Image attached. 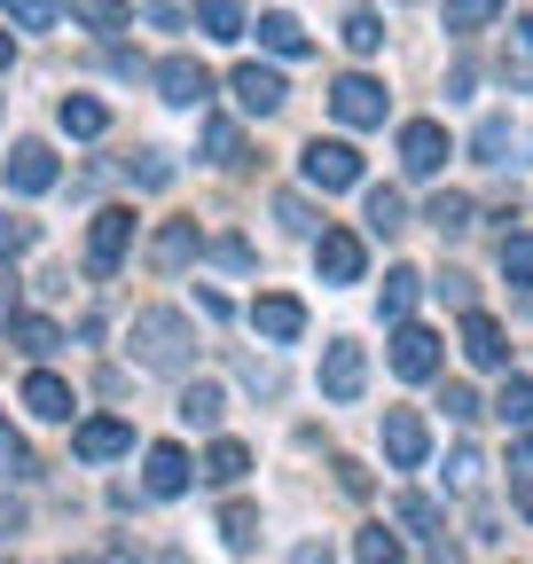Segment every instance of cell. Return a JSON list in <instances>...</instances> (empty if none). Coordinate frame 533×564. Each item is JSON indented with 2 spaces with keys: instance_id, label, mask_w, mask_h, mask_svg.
<instances>
[{
  "instance_id": "6da1fadb",
  "label": "cell",
  "mask_w": 533,
  "mask_h": 564,
  "mask_svg": "<svg viewBox=\"0 0 533 564\" xmlns=\"http://www.w3.org/2000/svg\"><path fill=\"white\" fill-rule=\"evenodd\" d=\"M188 352H196L188 314H173V306H142V314H133V361H142V369L173 377V369H188Z\"/></svg>"
},
{
  "instance_id": "7a4b0ae2",
  "label": "cell",
  "mask_w": 533,
  "mask_h": 564,
  "mask_svg": "<svg viewBox=\"0 0 533 564\" xmlns=\"http://www.w3.org/2000/svg\"><path fill=\"white\" fill-rule=\"evenodd\" d=\"M126 251H133V212L126 204L95 212V228H87V274H118Z\"/></svg>"
},
{
  "instance_id": "3957f363",
  "label": "cell",
  "mask_w": 533,
  "mask_h": 564,
  "mask_svg": "<svg viewBox=\"0 0 533 564\" xmlns=\"http://www.w3.org/2000/svg\"><path fill=\"white\" fill-rule=\"evenodd\" d=\"M361 384H369V352L353 337H329L322 345V392L329 400H361Z\"/></svg>"
},
{
  "instance_id": "277c9868",
  "label": "cell",
  "mask_w": 533,
  "mask_h": 564,
  "mask_svg": "<svg viewBox=\"0 0 533 564\" xmlns=\"http://www.w3.org/2000/svg\"><path fill=\"white\" fill-rule=\"evenodd\" d=\"M392 377H409V384L439 377V329H424V322H400V329H392Z\"/></svg>"
},
{
  "instance_id": "5b68a950",
  "label": "cell",
  "mask_w": 533,
  "mask_h": 564,
  "mask_svg": "<svg viewBox=\"0 0 533 564\" xmlns=\"http://www.w3.org/2000/svg\"><path fill=\"white\" fill-rule=\"evenodd\" d=\"M157 95H165L173 110H196V102H213V70L196 63V55H165V63H157Z\"/></svg>"
},
{
  "instance_id": "8992f818",
  "label": "cell",
  "mask_w": 533,
  "mask_h": 564,
  "mask_svg": "<svg viewBox=\"0 0 533 564\" xmlns=\"http://www.w3.org/2000/svg\"><path fill=\"white\" fill-rule=\"evenodd\" d=\"M439 165H447V126H432V118L400 126V173H409V181H432Z\"/></svg>"
},
{
  "instance_id": "52a82bcc",
  "label": "cell",
  "mask_w": 533,
  "mask_h": 564,
  "mask_svg": "<svg viewBox=\"0 0 533 564\" xmlns=\"http://www.w3.org/2000/svg\"><path fill=\"white\" fill-rule=\"evenodd\" d=\"M306 181L314 188H353L361 181V150H353V141H306Z\"/></svg>"
},
{
  "instance_id": "ba28073f",
  "label": "cell",
  "mask_w": 533,
  "mask_h": 564,
  "mask_svg": "<svg viewBox=\"0 0 533 564\" xmlns=\"http://www.w3.org/2000/svg\"><path fill=\"white\" fill-rule=\"evenodd\" d=\"M228 87H236V102H243L251 118H275L283 95H291V87H283V70H266V63H236V70H228Z\"/></svg>"
},
{
  "instance_id": "9c48e42d",
  "label": "cell",
  "mask_w": 533,
  "mask_h": 564,
  "mask_svg": "<svg viewBox=\"0 0 533 564\" xmlns=\"http://www.w3.org/2000/svg\"><path fill=\"white\" fill-rule=\"evenodd\" d=\"M384 455H392V470H416V463L432 455V432H424L416 408H392V415H384Z\"/></svg>"
},
{
  "instance_id": "30bf717a",
  "label": "cell",
  "mask_w": 533,
  "mask_h": 564,
  "mask_svg": "<svg viewBox=\"0 0 533 564\" xmlns=\"http://www.w3.org/2000/svg\"><path fill=\"white\" fill-rule=\"evenodd\" d=\"M329 110H338L346 126H384V87L361 79V70H346V79L329 87Z\"/></svg>"
},
{
  "instance_id": "8fae6325",
  "label": "cell",
  "mask_w": 533,
  "mask_h": 564,
  "mask_svg": "<svg viewBox=\"0 0 533 564\" xmlns=\"http://www.w3.org/2000/svg\"><path fill=\"white\" fill-rule=\"evenodd\" d=\"M463 361L471 369H510V337L494 314H463Z\"/></svg>"
},
{
  "instance_id": "7c38bea8",
  "label": "cell",
  "mask_w": 533,
  "mask_h": 564,
  "mask_svg": "<svg viewBox=\"0 0 533 564\" xmlns=\"http://www.w3.org/2000/svg\"><path fill=\"white\" fill-rule=\"evenodd\" d=\"M188 478H196V463H188V447H173V440H157V447H150V470H142V486L157 494V502H173V494H188Z\"/></svg>"
},
{
  "instance_id": "4fadbf2b",
  "label": "cell",
  "mask_w": 533,
  "mask_h": 564,
  "mask_svg": "<svg viewBox=\"0 0 533 564\" xmlns=\"http://www.w3.org/2000/svg\"><path fill=\"white\" fill-rule=\"evenodd\" d=\"M314 267H322V282H361V236L322 228L314 236Z\"/></svg>"
},
{
  "instance_id": "5bb4252c",
  "label": "cell",
  "mask_w": 533,
  "mask_h": 564,
  "mask_svg": "<svg viewBox=\"0 0 533 564\" xmlns=\"http://www.w3.org/2000/svg\"><path fill=\"white\" fill-rule=\"evenodd\" d=\"M251 329H259L266 345H291V337L306 329V306H298V299H283V291H266V299L251 306Z\"/></svg>"
},
{
  "instance_id": "9a60e30c",
  "label": "cell",
  "mask_w": 533,
  "mask_h": 564,
  "mask_svg": "<svg viewBox=\"0 0 533 564\" xmlns=\"http://www.w3.org/2000/svg\"><path fill=\"white\" fill-rule=\"evenodd\" d=\"M72 447H79V463H110V455H126V447H133V423L95 415V423H79V432H72Z\"/></svg>"
},
{
  "instance_id": "2e32d148",
  "label": "cell",
  "mask_w": 533,
  "mask_h": 564,
  "mask_svg": "<svg viewBox=\"0 0 533 564\" xmlns=\"http://www.w3.org/2000/svg\"><path fill=\"white\" fill-rule=\"evenodd\" d=\"M0 165H9V188H17V196H40V188H55V158L40 150V141H17V150L0 158Z\"/></svg>"
},
{
  "instance_id": "e0dca14e",
  "label": "cell",
  "mask_w": 533,
  "mask_h": 564,
  "mask_svg": "<svg viewBox=\"0 0 533 564\" xmlns=\"http://www.w3.org/2000/svg\"><path fill=\"white\" fill-rule=\"evenodd\" d=\"M24 408H32V415H47V423H72V408H79V400H72V384H63V377L32 369V377H24Z\"/></svg>"
},
{
  "instance_id": "ac0fdd59",
  "label": "cell",
  "mask_w": 533,
  "mask_h": 564,
  "mask_svg": "<svg viewBox=\"0 0 533 564\" xmlns=\"http://www.w3.org/2000/svg\"><path fill=\"white\" fill-rule=\"evenodd\" d=\"M188 259H196V220H165V228L150 236V267L173 274V267H188Z\"/></svg>"
},
{
  "instance_id": "d6986e66",
  "label": "cell",
  "mask_w": 533,
  "mask_h": 564,
  "mask_svg": "<svg viewBox=\"0 0 533 564\" xmlns=\"http://www.w3.org/2000/svg\"><path fill=\"white\" fill-rule=\"evenodd\" d=\"M243 470H251V447H243V440H213V455L196 463V478H205V486H236Z\"/></svg>"
},
{
  "instance_id": "ffe728a7",
  "label": "cell",
  "mask_w": 533,
  "mask_h": 564,
  "mask_svg": "<svg viewBox=\"0 0 533 564\" xmlns=\"http://www.w3.org/2000/svg\"><path fill=\"white\" fill-rule=\"evenodd\" d=\"M259 47H266V55H306V24H298L291 9H266V17H259Z\"/></svg>"
},
{
  "instance_id": "44dd1931",
  "label": "cell",
  "mask_w": 533,
  "mask_h": 564,
  "mask_svg": "<svg viewBox=\"0 0 533 564\" xmlns=\"http://www.w3.org/2000/svg\"><path fill=\"white\" fill-rule=\"evenodd\" d=\"M55 126H63V133H79V141H95V133L110 126V110H102L95 95H63V102H55Z\"/></svg>"
},
{
  "instance_id": "7402d4cb",
  "label": "cell",
  "mask_w": 533,
  "mask_h": 564,
  "mask_svg": "<svg viewBox=\"0 0 533 564\" xmlns=\"http://www.w3.org/2000/svg\"><path fill=\"white\" fill-rule=\"evenodd\" d=\"M518 141H525V133H518L510 118H487L471 150H479V165H518Z\"/></svg>"
},
{
  "instance_id": "603a6c76",
  "label": "cell",
  "mask_w": 533,
  "mask_h": 564,
  "mask_svg": "<svg viewBox=\"0 0 533 564\" xmlns=\"http://www.w3.org/2000/svg\"><path fill=\"white\" fill-rule=\"evenodd\" d=\"M9 345H17V352H32V361H47V352L63 345V329H55V322H40V314H17V322H9Z\"/></svg>"
},
{
  "instance_id": "cb8c5ba5",
  "label": "cell",
  "mask_w": 533,
  "mask_h": 564,
  "mask_svg": "<svg viewBox=\"0 0 533 564\" xmlns=\"http://www.w3.org/2000/svg\"><path fill=\"white\" fill-rule=\"evenodd\" d=\"M416 299H424V274H416V267H392V274H384V314H392V322H409Z\"/></svg>"
},
{
  "instance_id": "d4e9b609",
  "label": "cell",
  "mask_w": 533,
  "mask_h": 564,
  "mask_svg": "<svg viewBox=\"0 0 533 564\" xmlns=\"http://www.w3.org/2000/svg\"><path fill=\"white\" fill-rule=\"evenodd\" d=\"M424 220H432L439 236H463V228H471V196H463V188H439V196L424 204Z\"/></svg>"
},
{
  "instance_id": "484cf974",
  "label": "cell",
  "mask_w": 533,
  "mask_h": 564,
  "mask_svg": "<svg viewBox=\"0 0 533 564\" xmlns=\"http://www.w3.org/2000/svg\"><path fill=\"white\" fill-rule=\"evenodd\" d=\"M361 220H369V236H400V228H409V204H400V188H369Z\"/></svg>"
},
{
  "instance_id": "4316f807",
  "label": "cell",
  "mask_w": 533,
  "mask_h": 564,
  "mask_svg": "<svg viewBox=\"0 0 533 564\" xmlns=\"http://www.w3.org/2000/svg\"><path fill=\"white\" fill-rule=\"evenodd\" d=\"M181 415L196 423V432H213V423L228 415V392H220V384H188V392H181Z\"/></svg>"
},
{
  "instance_id": "83f0119b",
  "label": "cell",
  "mask_w": 533,
  "mask_h": 564,
  "mask_svg": "<svg viewBox=\"0 0 533 564\" xmlns=\"http://www.w3.org/2000/svg\"><path fill=\"white\" fill-rule=\"evenodd\" d=\"M353 556H361V564H409L400 533H384V525H361V533H353Z\"/></svg>"
},
{
  "instance_id": "f1b7e54d",
  "label": "cell",
  "mask_w": 533,
  "mask_h": 564,
  "mask_svg": "<svg viewBox=\"0 0 533 564\" xmlns=\"http://www.w3.org/2000/svg\"><path fill=\"white\" fill-rule=\"evenodd\" d=\"M494 415L525 432V423H533V377H502V392H494Z\"/></svg>"
},
{
  "instance_id": "f546056e",
  "label": "cell",
  "mask_w": 533,
  "mask_h": 564,
  "mask_svg": "<svg viewBox=\"0 0 533 564\" xmlns=\"http://www.w3.org/2000/svg\"><path fill=\"white\" fill-rule=\"evenodd\" d=\"M220 541L243 556V549L259 541V510H251V502H228V510H220Z\"/></svg>"
},
{
  "instance_id": "4dcf8cb0",
  "label": "cell",
  "mask_w": 533,
  "mask_h": 564,
  "mask_svg": "<svg viewBox=\"0 0 533 564\" xmlns=\"http://www.w3.org/2000/svg\"><path fill=\"white\" fill-rule=\"evenodd\" d=\"M510 9V0H447V32H479V24H494Z\"/></svg>"
},
{
  "instance_id": "1f68e13d",
  "label": "cell",
  "mask_w": 533,
  "mask_h": 564,
  "mask_svg": "<svg viewBox=\"0 0 533 564\" xmlns=\"http://www.w3.org/2000/svg\"><path fill=\"white\" fill-rule=\"evenodd\" d=\"M0 478H32V447H24V432L9 415H0Z\"/></svg>"
},
{
  "instance_id": "d6a6232c",
  "label": "cell",
  "mask_w": 533,
  "mask_h": 564,
  "mask_svg": "<svg viewBox=\"0 0 533 564\" xmlns=\"http://www.w3.org/2000/svg\"><path fill=\"white\" fill-rule=\"evenodd\" d=\"M502 282L533 291V236H502Z\"/></svg>"
},
{
  "instance_id": "836d02e7",
  "label": "cell",
  "mask_w": 533,
  "mask_h": 564,
  "mask_svg": "<svg viewBox=\"0 0 533 564\" xmlns=\"http://www.w3.org/2000/svg\"><path fill=\"white\" fill-rule=\"evenodd\" d=\"M63 9H72L79 24H95V32H126V24H133V17L118 9V0H63Z\"/></svg>"
},
{
  "instance_id": "e575fe53",
  "label": "cell",
  "mask_w": 533,
  "mask_h": 564,
  "mask_svg": "<svg viewBox=\"0 0 533 564\" xmlns=\"http://www.w3.org/2000/svg\"><path fill=\"white\" fill-rule=\"evenodd\" d=\"M346 47H353V55H377V47H384V17H377V9H353V17H346Z\"/></svg>"
},
{
  "instance_id": "d590c367",
  "label": "cell",
  "mask_w": 533,
  "mask_h": 564,
  "mask_svg": "<svg viewBox=\"0 0 533 564\" xmlns=\"http://www.w3.org/2000/svg\"><path fill=\"white\" fill-rule=\"evenodd\" d=\"M205 158H213V165H236V158H243V133H236L228 118H205Z\"/></svg>"
},
{
  "instance_id": "8d00e7d4",
  "label": "cell",
  "mask_w": 533,
  "mask_h": 564,
  "mask_svg": "<svg viewBox=\"0 0 533 564\" xmlns=\"http://www.w3.org/2000/svg\"><path fill=\"white\" fill-rule=\"evenodd\" d=\"M205 32L213 40H243V0H205Z\"/></svg>"
},
{
  "instance_id": "74e56055",
  "label": "cell",
  "mask_w": 533,
  "mask_h": 564,
  "mask_svg": "<svg viewBox=\"0 0 533 564\" xmlns=\"http://www.w3.org/2000/svg\"><path fill=\"white\" fill-rule=\"evenodd\" d=\"M0 17L24 24V32H47L55 24V0H0Z\"/></svg>"
},
{
  "instance_id": "f35d334b",
  "label": "cell",
  "mask_w": 533,
  "mask_h": 564,
  "mask_svg": "<svg viewBox=\"0 0 533 564\" xmlns=\"http://www.w3.org/2000/svg\"><path fill=\"white\" fill-rule=\"evenodd\" d=\"M392 518L409 525V533H439V510L424 502V494H400V502H392Z\"/></svg>"
},
{
  "instance_id": "ab89813d",
  "label": "cell",
  "mask_w": 533,
  "mask_h": 564,
  "mask_svg": "<svg viewBox=\"0 0 533 564\" xmlns=\"http://www.w3.org/2000/svg\"><path fill=\"white\" fill-rule=\"evenodd\" d=\"M479 470H487V463H479V447H455V455H447V486H455V494H471V486H479Z\"/></svg>"
},
{
  "instance_id": "60d3db41",
  "label": "cell",
  "mask_w": 533,
  "mask_h": 564,
  "mask_svg": "<svg viewBox=\"0 0 533 564\" xmlns=\"http://www.w3.org/2000/svg\"><path fill=\"white\" fill-rule=\"evenodd\" d=\"M275 220H283L291 236H314V228H322V220H314V204H306V196H275Z\"/></svg>"
},
{
  "instance_id": "b9f144b4",
  "label": "cell",
  "mask_w": 533,
  "mask_h": 564,
  "mask_svg": "<svg viewBox=\"0 0 533 564\" xmlns=\"http://www.w3.org/2000/svg\"><path fill=\"white\" fill-rule=\"evenodd\" d=\"M510 70H518V79H533V17L510 24Z\"/></svg>"
},
{
  "instance_id": "7bdbcfd3",
  "label": "cell",
  "mask_w": 533,
  "mask_h": 564,
  "mask_svg": "<svg viewBox=\"0 0 533 564\" xmlns=\"http://www.w3.org/2000/svg\"><path fill=\"white\" fill-rule=\"evenodd\" d=\"M439 408H447L455 423H471V415H487V400H479L471 384H447V400H439Z\"/></svg>"
},
{
  "instance_id": "ee69618b",
  "label": "cell",
  "mask_w": 533,
  "mask_h": 564,
  "mask_svg": "<svg viewBox=\"0 0 533 564\" xmlns=\"http://www.w3.org/2000/svg\"><path fill=\"white\" fill-rule=\"evenodd\" d=\"M32 236H40L32 220H0V259H17V251H32Z\"/></svg>"
},
{
  "instance_id": "f6af8a7d",
  "label": "cell",
  "mask_w": 533,
  "mask_h": 564,
  "mask_svg": "<svg viewBox=\"0 0 533 564\" xmlns=\"http://www.w3.org/2000/svg\"><path fill=\"white\" fill-rule=\"evenodd\" d=\"M133 181H142V188H165V181H173V165H165V158H157V150H150V158H142V165H133Z\"/></svg>"
},
{
  "instance_id": "bcb514c9",
  "label": "cell",
  "mask_w": 533,
  "mask_h": 564,
  "mask_svg": "<svg viewBox=\"0 0 533 564\" xmlns=\"http://www.w3.org/2000/svg\"><path fill=\"white\" fill-rule=\"evenodd\" d=\"M510 478H518V486H533V440H518V447H510Z\"/></svg>"
},
{
  "instance_id": "7dc6e473",
  "label": "cell",
  "mask_w": 533,
  "mask_h": 564,
  "mask_svg": "<svg viewBox=\"0 0 533 564\" xmlns=\"http://www.w3.org/2000/svg\"><path fill=\"white\" fill-rule=\"evenodd\" d=\"M0 322H17V267H0Z\"/></svg>"
},
{
  "instance_id": "c3c4849f",
  "label": "cell",
  "mask_w": 533,
  "mask_h": 564,
  "mask_svg": "<svg viewBox=\"0 0 533 564\" xmlns=\"http://www.w3.org/2000/svg\"><path fill=\"white\" fill-rule=\"evenodd\" d=\"M213 251H220V267H251V243H236V236H220Z\"/></svg>"
},
{
  "instance_id": "681fc988",
  "label": "cell",
  "mask_w": 533,
  "mask_h": 564,
  "mask_svg": "<svg viewBox=\"0 0 533 564\" xmlns=\"http://www.w3.org/2000/svg\"><path fill=\"white\" fill-rule=\"evenodd\" d=\"M424 564H471V556H463V549H455V541H447V533H439V541H432V556H424Z\"/></svg>"
},
{
  "instance_id": "f907efd6",
  "label": "cell",
  "mask_w": 533,
  "mask_h": 564,
  "mask_svg": "<svg viewBox=\"0 0 533 564\" xmlns=\"http://www.w3.org/2000/svg\"><path fill=\"white\" fill-rule=\"evenodd\" d=\"M291 564H338V556H329L322 541H306V549H291Z\"/></svg>"
},
{
  "instance_id": "816d5d0a",
  "label": "cell",
  "mask_w": 533,
  "mask_h": 564,
  "mask_svg": "<svg viewBox=\"0 0 533 564\" xmlns=\"http://www.w3.org/2000/svg\"><path fill=\"white\" fill-rule=\"evenodd\" d=\"M9 55H17V47H9V32H0V79H9Z\"/></svg>"
},
{
  "instance_id": "f5cc1de1",
  "label": "cell",
  "mask_w": 533,
  "mask_h": 564,
  "mask_svg": "<svg viewBox=\"0 0 533 564\" xmlns=\"http://www.w3.org/2000/svg\"><path fill=\"white\" fill-rule=\"evenodd\" d=\"M150 564H181V556H150Z\"/></svg>"
}]
</instances>
